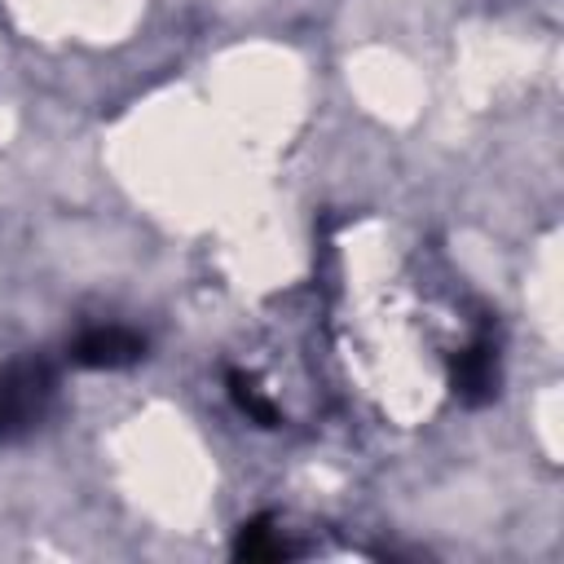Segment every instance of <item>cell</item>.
I'll return each mask as SVG.
<instances>
[{"label": "cell", "instance_id": "cell-4", "mask_svg": "<svg viewBox=\"0 0 564 564\" xmlns=\"http://www.w3.org/2000/svg\"><path fill=\"white\" fill-rule=\"evenodd\" d=\"M286 555H295V546L273 529L269 516L247 520L234 538V560H286Z\"/></svg>", "mask_w": 564, "mask_h": 564}, {"label": "cell", "instance_id": "cell-2", "mask_svg": "<svg viewBox=\"0 0 564 564\" xmlns=\"http://www.w3.org/2000/svg\"><path fill=\"white\" fill-rule=\"evenodd\" d=\"M145 357V339L128 326H88L70 339V361L88 370H123Z\"/></svg>", "mask_w": 564, "mask_h": 564}, {"label": "cell", "instance_id": "cell-1", "mask_svg": "<svg viewBox=\"0 0 564 564\" xmlns=\"http://www.w3.org/2000/svg\"><path fill=\"white\" fill-rule=\"evenodd\" d=\"M53 392H57V379H53L48 361L22 357V361L4 366L0 370V445L31 436L48 419Z\"/></svg>", "mask_w": 564, "mask_h": 564}, {"label": "cell", "instance_id": "cell-5", "mask_svg": "<svg viewBox=\"0 0 564 564\" xmlns=\"http://www.w3.org/2000/svg\"><path fill=\"white\" fill-rule=\"evenodd\" d=\"M229 397H234V405H238L251 423H260V427H278V423H282L273 397L260 388L256 375H247V370H229Z\"/></svg>", "mask_w": 564, "mask_h": 564}, {"label": "cell", "instance_id": "cell-3", "mask_svg": "<svg viewBox=\"0 0 564 564\" xmlns=\"http://www.w3.org/2000/svg\"><path fill=\"white\" fill-rule=\"evenodd\" d=\"M449 388L463 405H485L498 392V348L489 339L467 344L449 366Z\"/></svg>", "mask_w": 564, "mask_h": 564}]
</instances>
